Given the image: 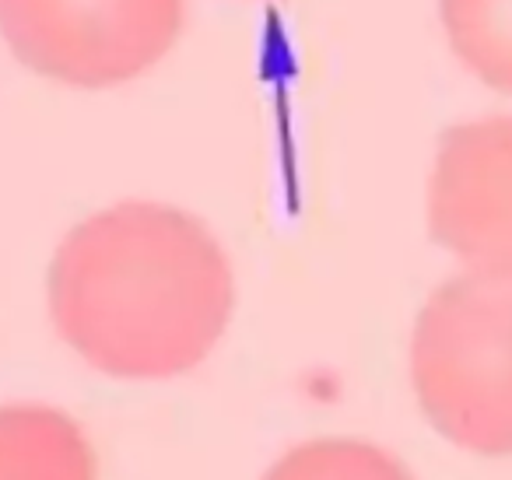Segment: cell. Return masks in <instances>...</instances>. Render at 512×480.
Wrapping results in <instances>:
<instances>
[{
    "mask_svg": "<svg viewBox=\"0 0 512 480\" xmlns=\"http://www.w3.org/2000/svg\"><path fill=\"white\" fill-rule=\"evenodd\" d=\"M225 249L193 214L127 200L67 232L50 267L57 333L116 379L197 368L232 316Z\"/></svg>",
    "mask_w": 512,
    "mask_h": 480,
    "instance_id": "cell-1",
    "label": "cell"
},
{
    "mask_svg": "<svg viewBox=\"0 0 512 480\" xmlns=\"http://www.w3.org/2000/svg\"><path fill=\"white\" fill-rule=\"evenodd\" d=\"M428 424L477 456H512V281L460 274L432 291L411 337Z\"/></svg>",
    "mask_w": 512,
    "mask_h": 480,
    "instance_id": "cell-2",
    "label": "cell"
},
{
    "mask_svg": "<svg viewBox=\"0 0 512 480\" xmlns=\"http://www.w3.org/2000/svg\"><path fill=\"white\" fill-rule=\"evenodd\" d=\"M179 22L183 0H0V32L18 60L81 88L148 71Z\"/></svg>",
    "mask_w": 512,
    "mask_h": 480,
    "instance_id": "cell-3",
    "label": "cell"
},
{
    "mask_svg": "<svg viewBox=\"0 0 512 480\" xmlns=\"http://www.w3.org/2000/svg\"><path fill=\"white\" fill-rule=\"evenodd\" d=\"M428 228L470 274L512 281V116L456 123L428 179Z\"/></svg>",
    "mask_w": 512,
    "mask_h": 480,
    "instance_id": "cell-4",
    "label": "cell"
},
{
    "mask_svg": "<svg viewBox=\"0 0 512 480\" xmlns=\"http://www.w3.org/2000/svg\"><path fill=\"white\" fill-rule=\"evenodd\" d=\"M0 480H99L88 435L57 407H0Z\"/></svg>",
    "mask_w": 512,
    "mask_h": 480,
    "instance_id": "cell-5",
    "label": "cell"
},
{
    "mask_svg": "<svg viewBox=\"0 0 512 480\" xmlns=\"http://www.w3.org/2000/svg\"><path fill=\"white\" fill-rule=\"evenodd\" d=\"M456 57L491 88L512 92V0H439Z\"/></svg>",
    "mask_w": 512,
    "mask_h": 480,
    "instance_id": "cell-6",
    "label": "cell"
},
{
    "mask_svg": "<svg viewBox=\"0 0 512 480\" xmlns=\"http://www.w3.org/2000/svg\"><path fill=\"white\" fill-rule=\"evenodd\" d=\"M264 480H414L397 456L358 438H316L288 449Z\"/></svg>",
    "mask_w": 512,
    "mask_h": 480,
    "instance_id": "cell-7",
    "label": "cell"
}]
</instances>
